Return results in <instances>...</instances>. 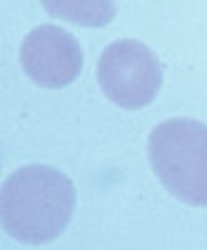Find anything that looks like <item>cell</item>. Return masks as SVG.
Here are the masks:
<instances>
[{
  "instance_id": "obj_2",
  "label": "cell",
  "mask_w": 207,
  "mask_h": 250,
  "mask_svg": "<svg viewBox=\"0 0 207 250\" xmlns=\"http://www.w3.org/2000/svg\"><path fill=\"white\" fill-rule=\"evenodd\" d=\"M152 173L172 198L207 208V125L172 118L155 125L148 140Z\"/></svg>"
},
{
  "instance_id": "obj_1",
  "label": "cell",
  "mask_w": 207,
  "mask_h": 250,
  "mask_svg": "<svg viewBox=\"0 0 207 250\" xmlns=\"http://www.w3.org/2000/svg\"><path fill=\"white\" fill-rule=\"evenodd\" d=\"M73 180L50 165H25L0 188L3 230L25 245H45L68 228L75 210Z\"/></svg>"
},
{
  "instance_id": "obj_3",
  "label": "cell",
  "mask_w": 207,
  "mask_h": 250,
  "mask_svg": "<svg viewBox=\"0 0 207 250\" xmlns=\"http://www.w3.org/2000/svg\"><path fill=\"white\" fill-rule=\"evenodd\" d=\"M97 83L105 98L125 110H140L162 88V62L140 40H115L97 60Z\"/></svg>"
},
{
  "instance_id": "obj_4",
  "label": "cell",
  "mask_w": 207,
  "mask_h": 250,
  "mask_svg": "<svg viewBox=\"0 0 207 250\" xmlns=\"http://www.w3.org/2000/svg\"><path fill=\"white\" fill-rule=\"evenodd\" d=\"M20 68L40 88H68L82 70V48L65 28L40 25L20 45Z\"/></svg>"
},
{
  "instance_id": "obj_5",
  "label": "cell",
  "mask_w": 207,
  "mask_h": 250,
  "mask_svg": "<svg viewBox=\"0 0 207 250\" xmlns=\"http://www.w3.org/2000/svg\"><path fill=\"white\" fill-rule=\"evenodd\" d=\"M50 18L82 28H102L115 18V0H40Z\"/></svg>"
}]
</instances>
